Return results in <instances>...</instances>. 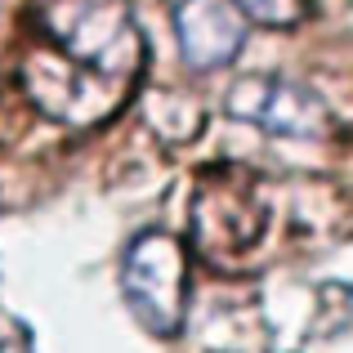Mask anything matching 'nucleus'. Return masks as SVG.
<instances>
[{"label":"nucleus","mask_w":353,"mask_h":353,"mask_svg":"<svg viewBox=\"0 0 353 353\" xmlns=\"http://www.w3.org/2000/svg\"><path fill=\"white\" fill-rule=\"evenodd\" d=\"M174 36L192 72H215L241 54L246 18L237 14L233 0H183L174 5Z\"/></svg>","instance_id":"39448f33"},{"label":"nucleus","mask_w":353,"mask_h":353,"mask_svg":"<svg viewBox=\"0 0 353 353\" xmlns=\"http://www.w3.org/2000/svg\"><path fill=\"white\" fill-rule=\"evenodd\" d=\"M192 233L206 259L224 264L228 255H246L268 228V201L259 197L255 179H206L192 210Z\"/></svg>","instance_id":"7ed1b4c3"},{"label":"nucleus","mask_w":353,"mask_h":353,"mask_svg":"<svg viewBox=\"0 0 353 353\" xmlns=\"http://www.w3.org/2000/svg\"><path fill=\"white\" fill-rule=\"evenodd\" d=\"M0 353H23V349H0Z\"/></svg>","instance_id":"0eeeda50"},{"label":"nucleus","mask_w":353,"mask_h":353,"mask_svg":"<svg viewBox=\"0 0 353 353\" xmlns=\"http://www.w3.org/2000/svg\"><path fill=\"white\" fill-rule=\"evenodd\" d=\"M23 90L50 121L94 125L134 90L143 36L121 0H36Z\"/></svg>","instance_id":"f257e3e1"},{"label":"nucleus","mask_w":353,"mask_h":353,"mask_svg":"<svg viewBox=\"0 0 353 353\" xmlns=\"http://www.w3.org/2000/svg\"><path fill=\"white\" fill-rule=\"evenodd\" d=\"M228 117L250 121L268 134L318 139L331 130V112L309 85L286 77H246L228 90Z\"/></svg>","instance_id":"20e7f679"},{"label":"nucleus","mask_w":353,"mask_h":353,"mask_svg":"<svg viewBox=\"0 0 353 353\" xmlns=\"http://www.w3.org/2000/svg\"><path fill=\"white\" fill-rule=\"evenodd\" d=\"M237 14L259 27H295L313 14V0H233Z\"/></svg>","instance_id":"423d86ee"},{"label":"nucleus","mask_w":353,"mask_h":353,"mask_svg":"<svg viewBox=\"0 0 353 353\" xmlns=\"http://www.w3.org/2000/svg\"><path fill=\"white\" fill-rule=\"evenodd\" d=\"M121 291L139 327L152 336H174L188 309V250L170 233H143L121 259Z\"/></svg>","instance_id":"f03ea898"}]
</instances>
